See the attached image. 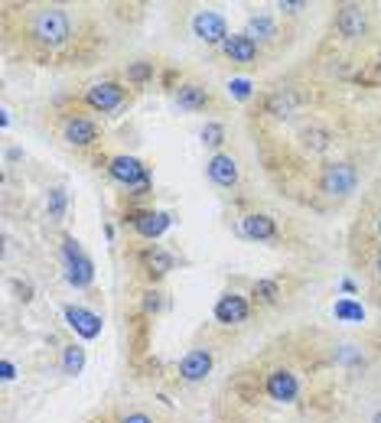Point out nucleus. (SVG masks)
I'll list each match as a JSON object with an SVG mask.
<instances>
[{
    "instance_id": "18",
    "label": "nucleus",
    "mask_w": 381,
    "mask_h": 423,
    "mask_svg": "<svg viewBox=\"0 0 381 423\" xmlns=\"http://www.w3.org/2000/svg\"><path fill=\"white\" fill-rule=\"evenodd\" d=\"M300 140H303V147L310 150V153H323L333 137H329V130H326V127H303Z\"/></svg>"
},
{
    "instance_id": "19",
    "label": "nucleus",
    "mask_w": 381,
    "mask_h": 423,
    "mask_svg": "<svg viewBox=\"0 0 381 423\" xmlns=\"http://www.w3.org/2000/svg\"><path fill=\"white\" fill-rule=\"evenodd\" d=\"M293 104H297L293 92H277V95H271V98H267V115H274V117H290Z\"/></svg>"
},
{
    "instance_id": "29",
    "label": "nucleus",
    "mask_w": 381,
    "mask_h": 423,
    "mask_svg": "<svg viewBox=\"0 0 381 423\" xmlns=\"http://www.w3.org/2000/svg\"><path fill=\"white\" fill-rule=\"evenodd\" d=\"M121 423H150V417H147V413H130V417H124Z\"/></svg>"
},
{
    "instance_id": "27",
    "label": "nucleus",
    "mask_w": 381,
    "mask_h": 423,
    "mask_svg": "<svg viewBox=\"0 0 381 423\" xmlns=\"http://www.w3.org/2000/svg\"><path fill=\"white\" fill-rule=\"evenodd\" d=\"M228 92L238 98V101H244L248 95H251V81L248 79H231V85H228Z\"/></svg>"
},
{
    "instance_id": "26",
    "label": "nucleus",
    "mask_w": 381,
    "mask_h": 423,
    "mask_svg": "<svg viewBox=\"0 0 381 423\" xmlns=\"http://www.w3.org/2000/svg\"><path fill=\"white\" fill-rule=\"evenodd\" d=\"M202 140H206L208 147H219L222 140H225V127L222 124H206L202 127Z\"/></svg>"
},
{
    "instance_id": "24",
    "label": "nucleus",
    "mask_w": 381,
    "mask_h": 423,
    "mask_svg": "<svg viewBox=\"0 0 381 423\" xmlns=\"http://www.w3.org/2000/svg\"><path fill=\"white\" fill-rule=\"evenodd\" d=\"M46 208H49V218H56V222L66 215V189H52V193H49Z\"/></svg>"
},
{
    "instance_id": "12",
    "label": "nucleus",
    "mask_w": 381,
    "mask_h": 423,
    "mask_svg": "<svg viewBox=\"0 0 381 423\" xmlns=\"http://www.w3.org/2000/svg\"><path fill=\"white\" fill-rule=\"evenodd\" d=\"M222 49H225V56H228L231 62H254V56H257V43H254L248 33L228 36V39L222 43Z\"/></svg>"
},
{
    "instance_id": "10",
    "label": "nucleus",
    "mask_w": 381,
    "mask_h": 423,
    "mask_svg": "<svg viewBox=\"0 0 381 423\" xmlns=\"http://www.w3.org/2000/svg\"><path fill=\"white\" fill-rule=\"evenodd\" d=\"M208 371H212V355H208L206 348H193V352L179 362V375H183L186 381H202Z\"/></svg>"
},
{
    "instance_id": "2",
    "label": "nucleus",
    "mask_w": 381,
    "mask_h": 423,
    "mask_svg": "<svg viewBox=\"0 0 381 423\" xmlns=\"http://www.w3.org/2000/svg\"><path fill=\"white\" fill-rule=\"evenodd\" d=\"M355 183H358L355 166H349V163H329L320 173V189L326 195H335V199H346L355 189Z\"/></svg>"
},
{
    "instance_id": "11",
    "label": "nucleus",
    "mask_w": 381,
    "mask_h": 423,
    "mask_svg": "<svg viewBox=\"0 0 381 423\" xmlns=\"http://www.w3.org/2000/svg\"><path fill=\"white\" fill-rule=\"evenodd\" d=\"M208 179L219 186H235L238 183V163L231 160V157H225V153H215L212 160H208Z\"/></svg>"
},
{
    "instance_id": "5",
    "label": "nucleus",
    "mask_w": 381,
    "mask_h": 423,
    "mask_svg": "<svg viewBox=\"0 0 381 423\" xmlns=\"http://www.w3.org/2000/svg\"><path fill=\"white\" fill-rule=\"evenodd\" d=\"M193 33L202 39V43H225L228 39V26H225V20H222L219 13H196L193 17Z\"/></svg>"
},
{
    "instance_id": "13",
    "label": "nucleus",
    "mask_w": 381,
    "mask_h": 423,
    "mask_svg": "<svg viewBox=\"0 0 381 423\" xmlns=\"http://www.w3.org/2000/svg\"><path fill=\"white\" fill-rule=\"evenodd\" d=\"M267 394L274 400H293L297 397V377L290 375V371H274V375H267Z\"/></svg>"
},
{
    "instance_id": "9",
    "label": "nucleus",
    "mask_w": 381,
    "mask_h": 423,
    "mask_svg": "<svg viewBox=\"0 0 381 423\" xmlns=\"http://www.w3.org/2000/svg\"><path fill=\"white\" fill-rule=\"evenodd\" d=\"M365 26H369V17H365V10H362V7H355V3L342 7V10H339V17H335V30H339L342 36H349V39L362 36V33H365Z\"/></svg>"
},
{
    "instance_id": "6",
    "label": "nucleus",
    "mask_w": 381,
    "mask_h": 423,
    "mask_svg": "<svg viewBox=\"0 0 381 423\" xmlns=\"http://www.w3.org/2000/svg\"><path fill=\"white\" fill-rule=\"evenodd\" d=\"M66 322L79 332L81 339H95L101 332V316H95L92 309L85 306H66Z\"/></svg>"
},
{
    "instance_id": "34",
    "label": "nucleus",
    "mask_w": 381,
    "mask_h": 423,
    "mask_svg": "<svg viewBox=\"0 0 381 423\" xmlns=\"http://www.w3.org/2000/svg\"><path fill=\"white\" fill-rule=\"evenodd\" d=\"M378 231H381V215H378Z\"/></svg>"
},
{
    "instance_id": "22",
    "label": "nucleus",
    "mask_w": 381,
    "mask_h": 423,
    "mask_svg": "<svg viewBox=\"0 0 381 423\" xmlns=\"http://www.w3.org/2000/svg\"><path fill=\"white\" fill-rule=\"evenodd\" d=\"M147 267H150L153 274H170L173 270V257L166 251H150L147 254Z\"/></svg>"
},
{
    "instance_id": "3",
    "label": "nucleus",
    "mask_w": 381,
    "mask_h": 423,
    "mask_svg": "<svg viewBox=\"0 0 381 423\" xmlns=\"http://www.w3.org/2000/svg\"><path fill=\"white\" fill-rule=\"evenodd\" d=\"M62 254H66V280H69L72 286H88L92 284L95 267H92V261L79 251V244H75L72 238L62 241Z\"/></svg>"
},
{
    "instance_id": "30",
    "label": "nucleus",
    "mask_w": 381,
    "mask_h": 423,
    "mask_svg": "<svg viewBox=\"0 0 381 423\" xmlns=\"http://www.w3.org/2000/svg\"><path fill=\"white\" fill-rule=\"evenodd\" d=\"M0 368H3V381H10V377L17 375V368H13V362H3Z\"/></svg>"
},
{
    "instance_id": "20",
    "label": "nucleus",
    "mask_w": 381,
    "mask_h": 423,
    "mask_svg": "<svg viewBox=\"0 0 381 423\" xmlns=\"http://www.w3.org/2000/svg\"><path fill=\"white\" fill-rule=\"evenodd\" d=\"M335 313V319H342V322H362L365 319V309L358 306V303H352V299H339L333 306Z\"/></svg>"
},
{
    "instance_id": "33",
    "label": "nucleus",
    "mask_w": 381,
    "mask_h": 423,
    "mask_svg": "<svg viewBox=\"0 0 381 423\" xmlns=\"http://www.w3.org/2000/svg\"><path fill=\"white\" fill-rule=\"evenodd\" d=\"M371 423H381V413H375V420H371Z\"/></svg>"
},
{
    "instance_id": "4",
    "label": "nucleus",
    "mask_w": 381,
    "mask_h": 423,
    "mask_svg": "<svg viewBox=\"0 0 381 423\" xmlns=\"http://www.w3.org/2000/svg\"><path fill=\"white\" fill-rule=\"evenodd\" d=\"M111 176H115L117 183H124L127 189H137V193H147L150 189V176H147V166L134 157H115L111 160Z\"/></svg>"
},
{
    "instance_id": "17",
    "label": "nucleus",
    "mask_w": 381,
    "mask_h": 423,
    "mask_svg": "<svg viewBox=\"0 0 381 423\" xmlns=\"http://www.w3.org/2000/svg\"><path fill=\"white\" fill-rule=\"evenodd\" d=\"M208 95L206 88H199V85H183L179 92H176V104L186 108V111H199V108H206Z\"/></svg>"
},
{
    "instance_id": "14",
    "label": "nucleus",
    "mask_w": 381,
    "mask_h": 423,
    "mask_svg": "<svg viewBox=\"0 0 381 423\" xmlns=\"http://www.w3.org/2000/svg\"><path fill=\"white\" fill-rule=\"evenodd\" d=\"M134 228L144 235V238H160L163 231L170 228V215L166 212H140L134 218Z\"/></svg>"
},
{
    "instance_id": "32",
    "label": "nucleus",
    "mask_w": 381,
    "mask_h": 423,
    "mask_svg": "<svg viewBox=\"0 0 381 423\" xmlns=\"http://www.w3.org/2000/svg\"><path fill=\"white\" fill-rule=\"evenodd\" d=\"M375 270H378V274H381V251L375 254Z\"/></svg>"
},
{
    "instance_id": "16",
    "label": "nucleus",
    "mask_w": 381,
    "mask_h": 423,
    "mask_svg": "<svg viewBox=\"0 0 381 423\" xmlns=\"http://www.w3.org/2000/svg\"><path fill=\"white\" fill-rule=\"evenodd\" d=\"M242 231L248 238H257V241H271L277 235V225H274V218L267 215H244L242 218Z\"/></svg>"
},
{
    "instance_id": "23",
    "label": "nucleus",
    "mask_w": 381,
    "mask_h": 423,
    "mask_svg": "<svg viewBox=\"0 0 381 423\" xmlns=\"http://www.w3.org/2000/svg\"><path fill=\"white\" fill-rule=\"evenodd\" d=\"M248 36H257V39H271L274 36V23L267 20V17H251V23H248Z\"/></svg>"
},
{
    "instance_id": "31",
    "label": "nucleus",
    "mask_w": 381,
    "mask_h": 423,
    "mask_svg": "<svg viewBox=\"0 0 381 423\" xmlns=\"http://www.w3.org/2000/svg\"><path fill=\"white\" fill-rule=\"evenodd\" d=\"M300 7H303V3H280V10H290V13H297Z\"/></svg>"
},
{
    "instance_id": "8",
    "label": "nucleus",
    "mask_w": 381,
    "mask_h": 423,
    "mask_svg": "<svg viewBox=\"0 0 381 423\" xmlns=\"http://www.w3.org/2000/svg\"><path fill=\"white\" fill-rule=\"evenodd\" d=\"M215 319L225 322V326L244 322L248 319V299L238 297V293H225V297L215 303Z\"/></svg>"
},
{
    "instance_id": "21",
    "label": "nucleus",
    "mask_w": 381,
    "mask_h": 423,
    "mask_svg": "<svg viewBox=\"0 0 381 423\" xmlns=\"http://www.w3.org/2000/svg\"><path fill=\"white\" fill-rule=\"evenodd\" d=\"M81 365H85V348L69 345V348H66V355H62V371H66V375H79Z\"/></svg>"
},
{
    "instance_id": "15",
    "label": "nucleus",
    "mask_w": 381,
    "mask_h": 423,
    "mask_svg": "<svg viewBox=\"0 0 381 423\" xmlns=\"http://www.w3.org/2000/svg\"><path fill=\"white\" fill-rule=\"evenodd\" d=\"M95 137H98V127L85 117H72L66 124V140L75 144V147H88V144H95Z\"/></svg>"
},
{
    "instance_id": "7",
    "label": "nucleus",
    "mask_w": 381,
    "mask_h": 423,
    "mask_svg": "<svg viewBox=\"0 0 381 423\" xmlns=\"http://www.w3.org/2000/svg\"><path fill=\"white\" fill-rule=\"evenodd\" d=\"M121 101H124V88L117 81H101V85L88 88V104L98 111H115Z\"/></svg>"
},
{
    "instance_id": "25",
    "label": "nucleus",
    "mask_w": 381,
    "mask_h": 423,
    "mask_svg": "<svg viewBox=\"0 0 381 423\" xmlns=\"http://www.w3.org/2000/svg\"><path fill=\"white\" fill-rule=\"evenodd\" d=\"M254 297L261 299V303H274L277 299V284L274 280H257L254 284Z\"/></svg>"
},
{
    "instance_id": "28",
    "label": "nucleus",
    "mask_w": 381,
    "mask_h": 423,
    "mask_svg": "<svg viewBox=\"0 0 381 423\" xmlns=\"http://www.w3.org/2000/svg\"><path fill=\"white\" fill-rule=\"evenodd\" d=\"M150 66H147V62H137V66H130V69H127V79H134V81H144L147 79V75H150Z\"/></svg>"
},
{
    "instance_id": "1",
    "label": "nucleus",
    "mask_w": 381,
    "mask_h": 423,
    "mask_svg": "<svg viewBox=\"0 0 381 423\" xmlns=\"http://www.w3.org/2000/svg\"><path fill=\"white\" fill-rule=\"evenodd\" d=\"M69 17L59 10V7H46V10H39L33 17V36L39 43H49V46H59V43H66L69 39Z\"/></svg>"
}]
</instances>
